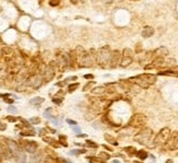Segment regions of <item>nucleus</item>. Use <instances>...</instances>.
Here are the masks:
<instances>
[{
	"mask_svg": "<svg viewBox=\"0 0 178 163\" xmlns=\"http://www.w3.org/2000/svg\"><path fill=\"white\" fill-rule=\"evenodd\" d=\"M44 101H45V99L44 98H41V96H37V98H34V99H32L31 101H30V104H32V105H34V106H39L42 103H44Z\"/></svg>",
	"mask_w": 178,
	"mask_h": 163,
	"instance_id": "2eb2a0df",
	"label": "nucleus"
},
{
	"mask_svg": "<svg viewBox=\"0 0 178 163\" xmlns=\"http://www.w3.org/2000/svg\"><path fill=\"white\" fill-rule=\"evenodd\" d=\"M132 63V50L129 48H125L123 51V58H121V67H127Z\"/></svg>",
	"mask_w": 178,
	"mask_h": 163,
	"instance_id": "0eeeda50",
	"label": "nucleus"
},
{
	"mask_svg": "<svg viewBox=\"0 0 178 163\" xmlns=\"http://www.w3.org/2000/svg\"><path fill=\"white\" fill-rule=\"evenodd\" d=\"M79 87V83H73V84H70L68 87V91L69 92H73L74 90H77V88Z\"/></svg>",
	"mask_w": 178,
	"mask_h": 163,
	"instance_id": "bb28decb",
	"label": "nucleus"
},
{
	"mask_svg": "<svg viewBox=\"0 0 178 163\" xmlns=\"http://www.w3.org/2000/svg\"><path fill=\"white\" fill-rule=\"evenodd\" d=\"M0 96H1V94H0Z\"/></svg>",
	"mask_w": 178,
	"mask_h": 163,
	"instance_id": "09e8293b",
	"label": "nucleus"
},
{
	"mask_svg": "<svg viewBox=\"0 0 178 163\" xmlns=\"http://www.w3.org/2000/svg\"><path fill=\"white\" fill-rule=\"evenodd\" d=\"M42 160V154L41 153H34L31 158V161L30 163H39Z\"/></svg>",
	"mask_w": 178,
	"mask_h": 163,
	"instance_id": "a211bd4d",
	"label": "nucleus"
},
{
	"mask_svg": "<svg viewBox=\"0 0 178 163\" xmlns=\"http://www.w3.org/2000/svg\"><path fill=\"white\" fill-rule=\"evenodd\" d=\"M92 84H93V82H90L89 84H86L85 87L83 88V91H86V90H87V89H89V88H91V86H92Z\"/></svg>",
	"mask_w": 178,
	"mask_h": 163,
	"instance_id": "a19ab883",
	"label": "nucleus"
},
{
	"mask_svg": "<svg viewBox=\"0 0 178 163\" xmlns=\"http://www.w3.org/2000/svg\"><path fill=\"white\" fill-rule=\"evenodd\" d=\"M72 80H77V77H69V78H67V79L65 80V82H67V81H72Z\"/></svg>",
	"mask_w": 178,
	"mask_h": 163,
	"instance_id": "4c0bfd02",
	"label": "nucleus"
},
{
	"mask_svg": "<svg viewBox=\"0 0 178 163\" xmlns=\"http://www.w3.org/2000/svg\"><path fill=\"white\" fill-rule=\"evenodd\" d=\"M59 2H60V0H49V5L53 7H56L59 5Z\"/></svg>",
	"mask_w": 178,
	"mask_h": 163,
	"instance_id": "473e14b6",
	"label": "nucleus"
},
{
	"mask_svg": "<svg viewBox=\"0 0 178 163\" xmlns=\"http://www.w3.org/2000/svg\"><path fill=\"white\" fill-rule=\"evenodd\" d=\"M79 1H80V0H71V2H72V3H78Z\"/></svg>",
	"mask_w": 178,
	"mask_h": 163,
	"instance_id": "37998d69",
	"label": "nucleus"
},
{
	"mask_svg": "<svg viewBox=\"0 0 178 163\" xmlns=\"http://www.w3.org/2000/svg\"><path fill=\"white\" fill-rule=\"evenodd\" d=\"M96 60H97L98 63L102 65H107V63H111V51L109 50V47L108 46H105L102 49L98 50L97 55H96Z\"/></svg>",
	"mask_w": 178,
	"mask_h": 163,
	"instance_id": "f03ea898",
	"label": "nucleus"
},
{
	"mask_svg": "<svg viewBox=\"0 0 178 163\" xmlns=\"http://www.w3.org/2000/svg\"><path fill=\"white\" fill-rule=\"evenodd\" d=\"M78 51H80L79 54L77 53L78 55V59H79V63H81V66H85V67H90L92 65L93 60H92V57L90 56L85 50H83V48L79 46L78 47Z\"/></svg>",
	"mask_w": 178,
	"mask_h": 163,
	"instance_id": "39448f33",
	"label": "nucleus"
},
{
	"mask_svg": "<svg viewBox=\"0 0 178 163\" xmlns=\"http://www.w3.org/2000/svg\"><path fill=\"white\" fill-rule=\"evenodd\" d=\"M152 137H153L152 129L151 128H143L142 130H140V132L135 135V140L137 142H139L140 144H147V146H149V142H150V140H151Z\"/></svg>",
	"mask_w": 178,
	"mask_h": 163,
	"instance_id": "f257e3e1",
	"label": "nucleus"
},
{
	"mask_svg": "<svg viewBox=\"0 0 178 163\" xmlns=\"http://www.w3.org/2000/svg\"><path fill=\"white\" fill-rule=\"evenodd\" d=\"M8 148H9V150H10L12 156H15L19 151H20L19 144H17L15 141H12V140H9V141H8Z\"/></svg>",
	"mask_w": 178,
	"mask_h": 163,
	"instance_id": "1a4fd4ad",
	"label": "nucleus"
},
{
	"mask_svg": "<svg viewBox=\"0 0 178 163\" xmlns=\"http://www.w3.org/2000/svg\"><path fill=\"white\" fill-rule=\"evenodd\" d=\"M165 148L167 150L178 149V132H174L173 135H171L169 139L167 140V142L165 144Z\"/></svg>",
	"mask_w": 178,
	"mask_h": 163,
	"instance_id": "423d86ee",
	"label": "nucleus"
},
{
	"mask_svg": "<svg viewBox=\"0 0 178 163\" xmlns=\"http://www.w3.org/2000/svg\"><path fill=\"white\" fill-rule=\"evenodd\" d=\"M154 54V56L156 57H161V58H163V57H165L168 55V49L167 48H165V47H159L157 49L155 50L153 53Z\"/></svg>",
	"mask_w": 178,
	"mask_h": 163,
	"instance_id": "f8f14e48",
	"label": "nucleus"
},
{
	"mask_svg": "<svg viewBox=\"0 0 178 163\" xmlns=\"http://www.w3.org/2000/svg\"><path fill=\"white\" fill-rule=\"evenodd\" d=\"M159 75H172V77H178V73L174 71H161Z\"/></svg>",
	"mask_w": 178,
	"mask_h": 163,
	"instance_id": "393cba45",
	"label": "nucleus"
},
{
	"mask_svg": "<svg viewBox=\"0 0 178 163\" xmlns=\"http://www.w3.org/2000/svg\"><path fill=\"white\" fill-rule=\"evenodd\" d=\"M7 126L6 124H3L2 122H0V130H6Z\"/></svg>",
	"mask_w": 178,
	"mask_h": 163,
	"instance_id": "c9c22d12",
	"label": "nucleus"
},
{
	"mask_svg": "<svg viewBox=\"0 0 178 163\" xmlns=\"http://www.w3.org/2000/svg\"><path fill=\"white\" fill-rule=\"evenodd\" d=\"M153 34H154V29L151 27V26H145V27L143 29V31H142V36L145 38L151 37Z\"/></svg>",
	"mask_w": 178,
	"mask_h": 163,
	"instance_id": "4468645a",
	"label": "nucleus"
},
{
	"mask_svg": "<svg viewBox=\"0 0 178 163\" xmlns=\"http://www.w3.org/2000/svg\"><path fill=\"white\" fill-rule=\"evenodd\" d=\"M44 141H46V142H48V144H53L54 147H58V144H57V141H56L55 139L50 138V137H44Z\"/></svg>",
	"mask_w": 178,
	"mask_h": 163,
	"instance_id": "5701e85b",
	"label": "nucleus"
},
{
	"mask_svg": "<svg viewBox=\"0 0 178 163\" xmlns=\"http://www.w3.org/2000/svg\"><path fill=\"white\" fill-rule=\"evenodd\" d=\"M176 69H177V70H178V66H177V67H176Z\"/></svg>",
	"mask_w": 178,
	"mask_h": 163,
	"instance_id": "49530a36",
	"label": "nucleus"
},
{
	"mask_svg": "<svg viewBox=\"0 0 178 163\" xmlns=\"http://www.w3.org/2000/svg\"><path fill=\"white\" fill-rule=\"evenodd\" d=\"M67 123L68 124H70V125H77V122L71 120V119H67Z\"/></svg>",
	"mask_w": 178,
	"mask_h": 163,
	"instance_id": "ea45409f",
	"label": "nucleus"
},
{
	"mask_svg": "<svg viewBox=\"0 0 178 163\" xmlns=\"http://www.w3.org/2000/svg\"><path fill=\"white\" fill-rule=\"evenodd\" d=\"M7 119H8V122H10V123H14V122H17V120H18L17 117H13V116H8Z\"/></svg>",
	"mask_w": 178,
	"mask_h": 163,
	"instance_id": "72a5a7b5",
	"label": "nucleus"
},
{
	"mask_svg": "<svg viewBox=\"0 0 178 163\" xmlns=\"http://www.w3.org/2000/svg\"><path fill=\"white\" fill-rule=\"evenodd\" d=\"M147 124V116L143 115V114H135L131 119L128 123V126L130 127H133V128H140V127H143V126Z\"/></svg>",
	"mask_w": 178,
	"mask_h": 163,
	"instance_id": "20e7f679",
	"label": "nucleus"
},
{
	"mask_svg": "<svg viewBox=\"0 0 178 163\" xmlns=\"http://www.w3.org/2000/svg\"><path fill=\"white\" fill-rule=\"evenodd\" d=\"M7 111H8L9 113H13V114L18 113V110H17V107L15 106H9L8 108H7Z\"/></svg>",
	"mask_w": 178,
	"mask_h": 163,
	"instance_id": "7c9ffc66",
	"label": "nucleus"
},
{
	"mask_svg": "<svg viewBox=\"0 0 178 163\" xmlns=\"http://www.w3.org/2000/svg\"><path fill=\"white\" fill-rule=\"evenodd\" d=\"M3 96V101L5 102H7V103H13L12 99H10V96H11V94H5V95H2Z\"/></svg>",
	"mask_w": 178,
	"mask_h": 163,
	"instance_id": "cd10ccee",
	"label": "nucleus"
},
{
	"mask_svg": "<svg viewBox=\"0 0 178 163\" xmlns=\"http://www.w3.org/2000/svg\"><path fill=\"white\" fill-rule=\"evenodd\" d=\"M21 135L22 136H34L35 135V132H34V129H26V130H22L21 132Z\"/></svg>",
	"mask_w": 178,
	"mask_h": 163,
	"instance_id": "4be33fe9",
	"label": "nucleus"
},
{
	"mask_svg": "<svg viewBox=\"0 0 178 163\" xmlns=\"http://www.w3.org/2000/svg\"><path fill=\"white\" fill-rule=\"evenodd\" d=\"M59 142H60L62 146H65V147H67L68 146L67 141H66V137H65V136H62V135L59 136Z\"/></svg>",
	"mask_w": 178,
	"mask_h": 163,
	"instance_id": "c85d7f7f",
	"label": "nucleus"
},
{
	"mask_svg": "<svg viewBox=\"0 0 178 163\" xmlns=\"http://www.w3.org/2000/svg\"><path fill=\"white\" fill-rule=\"evenodd\" d=\"M167 163H173L172 160H167Z\"/></svg>",
	"mask_w": 178,
	"mask_h": 163,
	"instance_id": "c03bdc74",
	"label": "nucleus"
},
{
	"mask_svg": "<svg viewBox=\"0 0 178 163\" xmlns=\"http://www.w3.org/2000/svg\"><path fill=\"white\" fill-rule=\"evenodd\" d=\"M30 122H31L32 124H34V125H37V124L41 123V118H38V117H32L30 119Z\"/></svg>",
	"mask_w": 178,
	"mask_h": 163,
	"instance_id": "c756f323",
	"label": "nucleus"
},
{
	"mask_svg": "<svg viewBox=\"0 0 178 163\" xmlns=\"http://www.w3.org/2000/svg\"><path fill=\"white\" fill-rule=\"evenodd\" d=\"M82 153H85V150H84V149H75V150L70 151V154H74V156L82 154Z\"/></svg>",
	"mask_w": 178,
	"mask_h": 163,
	"instance_id": "a878e982",
	"label": "nucleus"
},
{
	"mask_svg": "<svg viewBox=\"0 0 178 163\" xmlns=\"http://www.w3.org/2000/svg\"><path fill=\"white\" fill-rule=\"evenodd\" d=\"M137 157L139 158L140 160H145L147 158V153L144 150H140L137 152Z\"/></svg>",
	"mask_w": 178,
	"mask_h": 163,
	"instance_id": "412c9836",
	"label": "nucleus"
},
{
	"mask_svg": "<svg viewBox=\"0 0 178 163\" xmlns=\"http://www.w3.org/2000/svg\"><path fill=\"white\" fill-rule=\"evenodd\" d=\"M87 160H90V163H106L105 160H103L102 158L97 157H90L87 158Z\"/></svg>",
	"mask_w": 178,
	"mask_h": 163,
	"instance_id": "6ab92c4d",
	"label": "nucleus"
},
{
	"mask_svg": "<svg viewBox=\"0 0 178 163\" xmlns=\"http://www.w3.org/2000/svg\"><path fill=\"white\" fill-rule=\"evenodd\" d=\"M171 129L168 128V127H165V128H163L162 130H161L156 136H155V138L153 140V144H154V147L155 146H163V144H165L167 142V140L169 139L171 137Z\"/></svg>",
	"mask_w": 178,
	"mask_h": 163,
	"instance_id": "7ed1b4c3",
	"label": "nucleus"
},
{
	"mask_svg": "<svg viewBox=\"0 0 178 163\" xmlns=\"http://www.w3.org/2000/svg\"><path fill=\"white\" fill-rule=\"evenodd\" d=\"M54 72H55L54 66H53V63H50L47 67V69H46V72H45V80L46 81H50L54 78Z\"/></svg>",
	"mask_w": 178,
	"mask_h": 163,
	"instance_id": "9d476101",
	"label": "nucleus"
},
{
	"mask_svg": "<svg viewBox=\"0 0 178 163\" xmlns=\"http://www.w3.org/2000/svg\"><path fill=\"white\" fill-rule=\"evenodd\" d=\"M119 58H120V53H119L118 50H114V51L111 53V65H114V66L118 65V63H119Z\"/></svg>",
	"mask_w": 178,
	"mask_h": 163,
	"instance_id": "ddd939ff",
	"label": "nucleus"
},
{
	"mask_svg": "<svg viewBox=\"0 0 178 163\" xmlns=\"http://www.w3.org/2000/svg\"><path fill=\"white\" fill-rule=\"evenodd\" d=\"M132 1H139V0H132Z\"/></svg>",
	"mask_w": 178,
	"mask_h": 163,
	"instance_id": "a18cd8bd",
	"label": "nucleus"
},
{
	"mask_svg": "<svg viewBox=\"0 0 178 163\" xmlns=\"http://www.w3.org/2000/svg\"><path fill=\"white\" fill-rule=\"evenodd\" d=\"M53 102H54V103H57V104H60V103H61V100H60V99H57V98H54V99H53Z\"/></svg>",
	"mask_w": 178,
	"mask_h": 163,
	"instance_id": "58836bf2",
	"label": "nucleus"
},
{
	"mask_svg": "<svg viewBox=\"0 0 178 163\" xmlns=\"http://www.w3.org/2000/svg\"><path fill=\"white\" fill-rule=\"evenodd\" d=\"M14 158H15V160L18 161V163H25V154L21 150L19 151L18 153L14 156Z\"/></svg>",
	"mask_w": 178,
	"mask_h": 163,
	"instance_id": "dca6fc26",
	"label": "nucleus"
},
{
	"mask_svg": "<svg viewBox=\"0 0 178 163\" xmlns=\"http://www.w3.org/2000/svg\"><path fill=\"white\" fill-rule=\"evenodd\" d=\"M73 130L77 132L78 135H80V134H81V129L79 128V127H77V126H74V127H73Z\"/></svg>",
	"mask_w": 178,
	"mask_h": 163,
	"instance_id": "e433bc0d",
	"label": "nucleus"
},
{
	"mask_svg": "<svg viewBox=\"0 0 178 163\" xmlns=\"http://www.w3.org/2000/svg\"><path fill=\"white\" fill-rule=\"evenodd\" d=\"M24 149L26 152H29V153H31V154H34L37 150V144L35 141H26L24 142Z\"/></svg>",
	"mask_w": 178,
	"mask_h": 163,
	"instance_id": "6e6552de",
	"label": "nucleus"
},
{
	"mask_svg": "<svg viewBox=\"0 0 178 163\" xmlns=\"http://www.w3.org/2000/svg\"><path fill=\"white\" fill-rule=\"evenodd\" d=\"M104 91H105L104 87H97V88L92 89V93H94V94H102Z\"/></svg>",
	"mask_w": 178,
	"mask_h": 163,
	"instance_id": "b1692460",
	"label": "nucleus"
},
{
	"mask_svg": "<svg viewBox=\"0 0 178 163\" xmlns=\"http://www.w3.org/2000/svg\"><path fill=\"white\" fill-rule=\"evenodd\" d=\"M99 158H102L103 160H108L109 159V154L106 153V152H101L99 153Z\"/></svg>",
	"mask_w": 178,
	"mask_h": 163,
	"instance_id": "2f4dec72",
	"label": "nucleus"
},
{
	"mask_svg": "<svg viewBox=\"0 0 178 163\" xmlns=\"http://www.w3.org/2000/svg\"><path fill=\"white\" fill-rule=\"evenodd\" d=\"M45 163H49V162H45Z\"/></svg>",
	"mask_w": 178,
	"mask_h": 163,
	"instance_id": "de8ad7c7",
	"label": "nucleus"
},
{
	"mask_svg": "<svg viewBox=\"0 0 178 163\" xmlns=\"http://www.w3.org/2000/svg\"><path fill=\"white\" fill-rule=\"evenodd\" d=\"M123 150L127 151V153L129 154L130 157H132V156H137V152H138V151L135 150V148H133V147H127V148H125Z\"/></svg>",
	"mask_w": 178,
	"mask_h": 163,
	"instance_id": "aec40b11",
	"label": "nucleus"
},
{
	"mask_svg": "<svg viewBox=\"0 0 178 163\" xmlns=\"http://www.w3.org/2000/svg\"><path fill=\"white\" fill-rule=\"evenodd\" d=\"M104 138H105V140L107 141V142H109V144H114V146H117V140L113 136H111L109 134H105V136H104Z\"/></svg>",
	"mask_w": 178,
	"mask_h": 163,
	"instance_id": "f3484780",
	"label": "nucleus"
},
{
	"mask_svg": "<svg viewBox=\"0 0 178 163\" xmlns=\"http://www.w3.org/2000/svg\"><path fill=\"white\" fill-rule=\"evenodd\" d=\"M84 78H85V79H92L93 75H84Z\"/></svg>",
	"mask_w": 178,
	"mask_h": 163,
	"instance_id": "79ce46f5",
	"label": "nucleus"
},
{
	"mask_svg": "<svg viewBox=\"0 0 178 163\" xmlns=\"http://www.w3.org/2000/svg\"><path fill=\"white\" fill-rule=\"evenodd\" d=\"M86 144H89V146H91V147H94V148L97 147V146L95 144V142H93V141H91V140H86Z\"/></svg>",
	"mask_w": 178,
	"mask_h": 163,
	"instance_id": "f704fd0d",
	"label": "nucleus"
},
{
	"mask_svg": "<svg viewBox=\"0 0 178 163\" xmlns=\"http://www.w3.org/2000/svg\"><path fill=\"white\" fill-rule=\"evenodd\" d=\"M142 80H144L145 82H147L149 84H152L154 82L156 81V77L153 75H150V73H143V75H139Z\"/></svg>",
	"mask_w": 178,
	"mask_h": 163,
	"instance_id": "9b49d317",
	"label": "nucleus"
}]
</instances>
